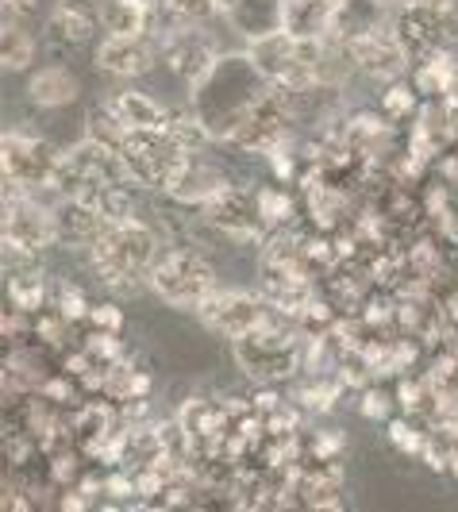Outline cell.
I'll return each mask as SVG.
<instances>
[{"label": "cell", "instance_id": "1", "mask_svg": "<svg viewBox=\"0 0 458 512\" xmlns=\"http://www.w3.org/2000/svg\"><path fill=\"white\" fill-rule=\"evenodd\" d=\"M274 85L255 70V62L243 54H224L220 66L204 77L197 89H189V112L201 120L212 143H235L247 116L266 101Z\"/></svg>", "mask_w": 458, "mask_h": 512}, {"label": "cell", "instance_id": "2", "mask_svg": "<svg viewBox=\"0 0 458 512\" xmlns=\"http://www.w3.org/2000/svg\"><path fill=\"white\" fill-rule=\"evenodd\" d=\"M158 251H162L158 231L135 216V220L104 228V235L89 251V266L112 297H135L143 285L151 289V270Z\"/></svg>", "mask_w": 458, "mask_h": 512}, {"label": "cell", "instance_id": "3", "mask_svg": "<svg viewBox=\"0 0 458 512\" xmlns=\"http://www.w3.org/2000/svg\"><path fill=\"white\" fill-rule=\"evenodd\" d=\"M151 289L158 301L174 308H197L220 289L216 282V266L189 243H170L162 247L158 258H154V270H151Z\"/></svg>", "mask_w": 458, "mask_h": 512}, {"label": "cell", "instance_id": "4", "mask_svg": "<svg viewBox=\"0 0 458 512\" xmlns=\"http://www.w3.org/2000/svg\"><path fill=\"white\" fill-rule=\"evenodd\" d=\"M201 324L208 332L247 339L266 328H278V308L266 293H247V289H216L201 308H197Z\"/></svg>", "mask_w": 458, "mask_h": 512}, {"label": "cell", "instance_id": "5", "mask_svg": "<svg viewBox=\"0 0 458 512\" xmlns=\"http://www.w3.org/2000/svg\"><path fill=\"white\" fill-rule=\"evenodd\" d=\"M193 158L197 154L181 147L166 128L147 131V135H128V147H124V166H128L131 185L158 189V193H166Z\"/></svg>", "mask_w": 458, "mask_h": 512}, {"label": "cell", "instance_id": "6", "mask_svg": "<svg viewBox=\"0 0 458 512\" xmlns=\"http://www.w3.org/2000/svg\"><path fill=\"white\" fill-rule=\"evenodd\" d=\"M0 166H4V185L39 193V189H58L62 174V151H54L47 139L24 135V131H4L0 139Z\"/></svg>", "mask_w": 458, "mask_h": 512}, {"label": "cell", "instance_id": "7", "mask_svg": "<svg viewBox=\"0 0 458 512\" xmlns=\"http://www.w3.org/2000/svg\"><path fill=\"white\" fill-rule=\"evenodd\" d=\"M343 54H347V66L358 70L362 77H374V81H405V70L412 62V51L405 47L397 24H370L355 31L347 43H343Z\"/></svg>", "mask_w": 458, "mask_h": 512}, {"label": "cell", "instance_id": "8", "mask_svg": "<svg viewBox=\"0 0 458 512\" xmlns=\"http://www.w3.org/2000/svg\"><path fill=\"white\" fill-rule=\"evenodd\" d=\"M58 243V220L54 208L39 205L35 193L4 185V247L12 255H39Z\"/></svg>", "mask_w": 458, "mask_h": 512}, {"label": "cell", "instance_id": "9", "mask_svg": "<svg viewBox=\"0 0 458 512\" xmlns=\"http://www.w3.org/2000/svg\"><path fill=\"white\" fill-rule=\"evenodd\" d=\"M231 351H235V362L247 378L266 385L289 382L301 370V347L285 328H266V332H255L247 339H235Z\"/></svg>", "mask_w": 458, "mask_h": 512}, {"label": "cell", "instance_id": "10", "mask_svg": "<svg viewBox=\"0 0 458 512\" xmlns=\"http://www.w3.org/2000/svg\"><path fill=\"white\" fill-rule=\"evenodd\" d=\"M162 58L170 62V70L189 85V89H197L204 77L212 74L216 66H220V47H216V39L204 31V27H193V24H174L166 35H162Z\"/></svg>", "mask_w": 458, "mask_h": 512}, {"label": "cell", "instance_id": "11", "mask_svg": "<svg viewBox=\"0 0 458 512\" xmlns=\"http://www.w3.org/2000/svg\"><path fill=\"white\" fill-rule=\"evenodd\" d=\"M204 220L235 243H266V231H270L262 205H258V193L243 189V185H228L220 197H212L204 205Z\"/></svg>", "mask_w": 458, "mask_h": 512}, {"label": "cell", "instance_id": "12", "mask_svg": "<svg viewBox=\"0 0 458 512\" xmlns=\"http://www.w3.org/2000/svg\"><path fill=\"white\" fill-rule=\"evenodd\" d=\"M158 51L162 47L154 39H116V35H104L101 47H97V66L108 77L131 81V77H143L151 70Z\"/></svg>", "mask_w": 458, "mask_h": 512}, {"label": "cell", "instance_id": "13", "mask_svg": "<svg viewBox=\"0 0 458 512\" xmlns=\"http://www.w3.org/2000/svg\"><path fill=\"white\" fill-rule=\"evenodd\" d=\"M54 220H58V243L77 247V251H93V243L108 228L101 208L89 205V201H74V197H62L54 205Z\"/></svg>", "mask_w": 458, "mask_h": 512}, {"label": "cell", "instance_id": "14", "mask_svg": "<svg viewBox=\"0 0 458 512\" xmlns=\"http://www.w3.org/2000/svg\"><path fill=\"white\" fill-rule=\"evenodd\" d=\"M104 108L120 120V128L128 131V135H147V131H162L170 124V112H166V104L154 101L151 93H139V89H116Z\"/></svg>", "mask_w": 458, "mask_h": 512}, {"label": "cell", "instance_id": "15", "mask_svg": "<svg viewBox=\"0 0 458 512\" xmlns=\"http://www.w3.org/2000/svg\"><path fill=\"white\" fill-rule=\"evenodd\" d=\"M228 185L231 181L224 170H216V166H208V162H201V158H193L178 178H174V185L166 189V197L181 208H201L204 212V205H208L212 197H220Z\"/></svg>", "mask_w": 458, "mask_h": 512}, {"label": "cell", "instance_id": "16", "mask_svg": "<svg viewBox=\"0 0 458 512\" xmlns=\"http://www.w3.org/2000/svg\"><path fill=\"white\" fill-rule=\"evenodd\" d=\"M24 93L35 108L54 112V108H66V104H74L81 97V81H77V74L70 66L51 62V66H43V70H35V74L27 77Z\"/></svg>", "mask_w": 458, "mask_h": 512}, {"label": "cell", "instance_id": "17", "mask_svg": "<svg viewBox=\"0 0 458 512\" xmlns=\"http://www.w3.org/2000/svg\"><path fill=\"white\" fill-rule=\"evenodd\" d=\"M97 24H101V12L93 8V0H58L47 20V31L62 47H85Z\"/></svg>", "mask_w": 458, "mask_h": 512}, {"label": "cell", "instance_id": "18", "mask_svg": "<svg viewBox=\"0 0 458 512\" xmlns=\"http://www.w3.org/2000/svg\"><path fill=\"white\" fill-rule=\"evenodd\" d=\"M281 35L301 43H331L335 39V16L312 0H285L281 12Z\"/></svg>", "mask_w": 458, "mask_h": 512}, {"label": "cell", "instance_id": "19", "mask_svg": "<svg viewBox=\"0 0 458 512\" xmlns=\"http://www.w3.org/2000/svg\"><path fill=\"white\" fill-rule=\"evenodd\" d=\"M281 12H285V0H239L228 12L231 27L251 43H262L270 35L281 31Z\"/></svg>", "mask_w": 458, "mask_h": 512}, {"label": "cell", "instance_id": "20", "mask_svg": "<svg viewBox=\"0 0 458 512\" xmlns=\"http://www.w3.org/2000/svg\"><path fill=\"white\" fill-rule=\"evenodd\" d=\"M35 54H39L35 35L20 20H4V27H0V66L8 74H24L27 66L35 62Z\"/></svg>", "mask_w": 458, "mask_h": 512}, {"label": "cell", "instance_id": "21", "mask_svg": "<svg viewBox=\"0 0 458 512\" xmlns=\"http://www.w3.org/2000/svg\"><path fill=\"white\" fill-rule=\"evenodd\" d=\"M4 285H8V308L24 312V316H31V312H39V308L47 305V282L31 266H12Z\"/></svg>", "mask_w": 458, "mask_h": 512}, {"label": "cell", "instance_id": "22", "mask_svg": "<svg viewBox=\"0 0 458 512\" xmlns=\"http://www.w3.org/2000/svg\"><path fill=\"white\" fill-rule=\"evenodd\" d=\"M85 139H93V143H101V147H108V151H116V154H124V147H128V131L120 128V120H116L104 104L89 112V120H85Z\"/></svg>", "mask_w": 458, "mask_h": 512}, {"label": "cell", "instance_id": "23", "mask_svg": "<svg viewBox=\"0 0 458 512\" xmlns=\"http://www.w3.org/2000/svg\"><path fill=\"white\" fill-rule=\"evenodd\" d=\"M162 12H166L174 24L204 27V24H212L216 16H224V4H220V0H162Z\"/></svg>", "mask_w": 458, "mask_h": 512}, {"label": "cell", "instance_id": "24", "mask_svg": "<svg viewBox=\"0 0 458 512\" xmlns=\"http://www.w3.org/2000/svg\"><path fill=\"white\" fill-rule=\"evenodd\" d=\"M420 101H424V97H420V89H416L412 81H393V85H385V93H382V108L393 120L420 112Z\"/></svg>", "mask_w": 458, "mask_h": 512}, {"label": "cell", "instance_id": "25", "mask_svg": "<svg viewBox=\"0 0 458 512\" xmlns=\"http://www.w3.org/2000/svg\"><path fill=\"white\" fill-rule=\"evenodd\" d=\"M54 312H58V316H66V320L74 324V320H85V316H93V305L85 301V293H81L77 285L62 282V285H58V301H54Z\"/></svg>", "mask_w": 458, "mask_h": 512}, {"label": "cell", "instance_id": "26", "mask_svg": "<svg viewBox=\"0 0 458 512\" xmlns=\"http://www.w3.org/2000/svg\"><path fill=\"white\" fill-rule=\"evenodd\" d=\"M258 205H262V216H266V224L270 228H278L285 224L289 216H293V201H289V193H281V189H258Z\"/></svg>", "mask_w": 458, "mask_h": 512}, {"label": "cell", "instance_id": "27", "mask_svg": "<svg viewBox=\"0 0 458 512\" xmlns=\"http://www.w3.org/2000/svg\"><path fill=\"white\" fill-rule=\"evenodd\" d=\"M89 320H93V328H101L104 335H116L120 328H124V316H120V308L116 305H97Z\"/></svg>", "mask_w": 458, "mask_h": 512}, {"label": "cell", "instance_id": "28", "mask_svg": "<svg viewBox=\"0 0 458 512\" xmlns=\"http://www.w3.org/2000/svg\"><path fill=\"white\" fill-rule=\"evenodd\" d=\"M401 8H416V12H432V16H458V0H405Z\"/></svg>", "mask_w": 458, "mask_h": 512}, {"label": "cell", "instance_id": "29", "mask_svg": "<svg viewBox=\"0 0 458 512\" xmlns=\"http://www.w3.org/2000/svg\"><path fill=\"white\" fill-rule=\"evenodd\" d=\"M0 4H4L8 20H20V16H27V12H35V4H39V0H0Z\"/></svg>", "mask_w": 458, "mask_h": 512}, {"label": "cell", "instance_id": "30", "mask_svg": "<svg viewBox=\"0 0 458 512\" xmlns=\"http://www.w3.org/2000/svg\"><path fill=\"white\" fill-rule=\"evenodd\" d=\"M443 231H447V239H455L458 243V208L443 212Z\"/></svg>", "mask_w": 458, "mask_h": 512}, {"label": "cell", "instance_id": "31", "mask_svg": "<svg viewBox=\"0 0 458 512\" xmlns=\"http://www.w3.org/2000/svg\"><path fill=\"white\" fill-rule=\"evenodd\" d=\"M312 4H320V8H328L331 16H339V12H347L355 0H312Z\"/></svg>", "mask_w": 458, "mask_h": 512}, {"label": "cell", "instance_id": "32", "mask_svg": "<svg viewBox=\"0 0 458 512\" xmlns=\"http://www.w3.org/2000/svg\"><path fill=\"white\" fill-rule=\"evenodd\" d=\"M366 4H378V8H393V4H405V0H366Z\"/></svg>", "mask_w": 458, "mask_h": 512}, {"label": "cell", "instance_id": "33", "mask_svg": "<svg viewBox=\"0 0 458 512\" xmlns=\"http://www.w3.org/2000/svg\"><path fill=\"white\" fill-rule=\"evenodd\" d=\"M220 4H224V16H228V12L235 8V4H239V0H220Z\"/></svg>", "mask_w": 458, "mask_h": 512}]
</instances>
